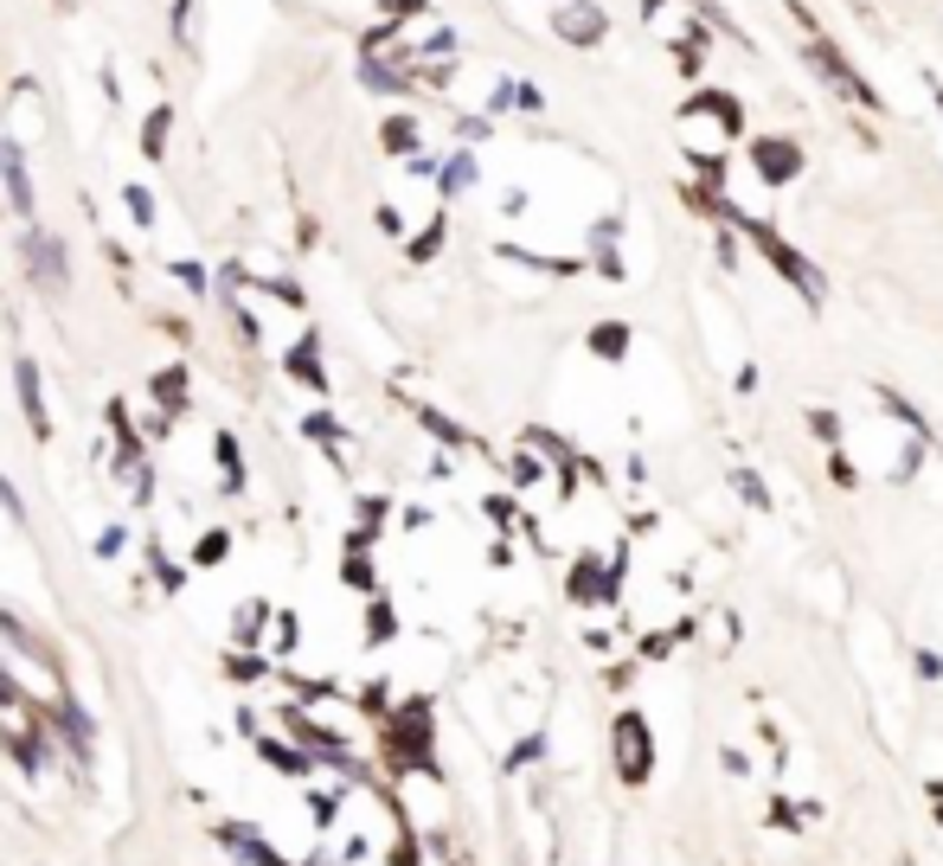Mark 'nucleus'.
I'll return each mask as SVG.
<instances>
[{
	"instance_id": "28",
	"label": "nucleus",
	"mask_w": 943,
	"mask_h": 866,
	"mask_svg": "<svg viewBox=\"0 0 943 866\" xmlns=\"http://www.w3.org/2000/svg\"><path fill=\"white\" fill-rule=\"evenodd\" d=\"M0 513H7L13 526H26V495H20V488H13L7 475H0Z\"/></svg>"
},
{
	"instance_id": "2",
	"label": "nucleus",
	"mask_w": 943,
	"mask_h": 866,
	"mask_svg": "<svg viewBox=\"0 0 943 866\" xmlns=\"http://www.w3.org/2000/svg\"><path fill=\"white\" fill-rule=\"evenodd\" d=\"M610 757H616V777H623V784H649L654 731H649L642 713H616V725H610Z\"/></svg>"
},
{
	"instance_id": "21",
	"label": "nucleus",
	"mask_w": 943,
	"mask_h": 866,
	"mask_svg": "<svg viewBox=\"0 0 943 866\" xmlns=\"http://www.w3.org/2000/svg\"><path fill=\"white\" fill-rule=\"evenodd\" d=\"M341 584H347V590H366V597H379V572H372V546H347V559H341Z\"/></svg>"
},
{
	"instance_id": "34",
	"label": "nucleus",
	"mask_w": 943,
	"mask_h": 866,
	"mask_svg": "<svg viewBox=\"0 0 943 866\" xmlns=\"http://www.w3.org/2000/svg\"><path fill=\"white\" fill-rule=\"evenodd\" d=\"M59 7H77V0H59Z\"/></svg>"
},
{
	"instance_id": "15",
	"label": "nucleus",
	"mask_w": 943,
	"mask_h": 866,
	"mask_svg": "<svg viewBox=\"0 0 943 866\" xmlns=\"http://www.w3.org/2000/svg\"><path fill=\"white\" fill-rule=\"evenodd\" d=\"M167 142H174V103H148L142 136H136V148H142V161H154V167H161V154H167Z\"/></svg>"
},
{
	"instance_id": "11",
	"label": "nucleus",
	"mask_w": 943,
	"mask_h": 866,
	"mask_svg": "<svg viewBox=\"0 0 943 866\" xmlns=\"http://www.w3.org/2000/svg\"><path fill=\"white\" fill-rule=\"evenodd\" d=\"M270 616H277V610H270L264 597H244V603L231 610V629H225V636H231V649H264V636H270Z\"/></svg>"
},
{
	"instance_id": "3",
	"label": "nucleus",
	"mask_w": 943,
	"mask_h": 866,
	"mask_svg": "<svg viewBox=\"0 0 943 866\" xmlns=\"http://www.w3.org/2000/svg\"><path fill=\"white\" fill-rule=\"evenodd\" d=\"M0 213H13L20 225H33V213H39L33 167H26V148H20L13 129H0Z\"/></svg>"
},
{
	"instance_id": "18",
	"label": "nucleus",
	"mask_w": 943,
	"mask_h": 866,
	"mask_svg": "<svg viewBox=\"0 0 943 866\" xmlns=\"http://www.w3.org/2000/svg\"><path fill=\"white\" fill-rule=\"evenodd\" d=\"M225 559H231V526H206L187 552V572H218Z\"/></svg>"
},
{
	"instance_id": "25",
	"label": "nucleus",
	"mask_w": 943,
	"mask_h": 866,
	"mask_svg": "<svg viewBox=\"0 0 943 866\" xmlns=\"http://www.w3.org/2000/svg\"><path fill=\"white\" fill-rule=\"evenodd\" d=\"M590 354H603V360H623V354H629V328H616V321L590 328Z\"/></svg>"
},
{
	"instance_id": "5",
	"label": "nucleus",
	"mask_w": 943,
	"mask_h": 866,
	"mask_svg": "<svg viewBox=\"0 0 943 866\" xmlns=\"http://www.w3.org/2000/svg\"><path fill=\"white\" fill-rule=\"evenodd\" d=\"M738 225H744V238H751V244H757V251H764V257H770V264H777V270H783L802 295H808V302H821V277H815V264H808V257H797V251H790L770 225H757V218H738Z\"/></svg>"
},
{
	"instance_id": "16",
	"label": "nucleus",
	"mask_w": 943,
	"mask_h": 866,
	"mask_svg": "<svg viewBox=\"0 0 943 866\" xmlns=\"http://www.w3.org/2000/svg\"><path fill=\"white\" fill-rule=\"evenodd\" d=\"M142 559H148V577L161 584V597H180V590H187V565H180L161 539H142Z\"/></svg>"
},
{
	"instance_id": "33",
	"label": "nucleus",
	"mask_w": 943,
	"mask_h": 866,
	"mask_svg": "<svg viewBox=\"0 0 943 866\" xmlns=\"http://www.w3.org/2000/svg\"><path fill=\"white\" fill-rule=\"evenodd\" d=\"M783 7H802V0H783Z\"/></svg>"
},
{
	"instance_id": "26",
	"label": "nucleus",
	"mask_w": 943,
	"mask_h": 866,
	"mask_svg": "<svg viewBox=\"0 0 943 866\" xmlns=\"http://www.w3.org/2000/svg\"><path fill=\"white\" fill-rule=\"evenodd\" d=\"M90 552H97V559H103V565H116V559H123V552H129V526H123V520H110V526H103V533H97V539H90Z\"/></svg>"
},
{
	"instance_id": "1",
	"label": "nucleus",
	"mask_w": 943,
	"mask_h": 866,
	"mask_svg": "<svg viewBox=\"0 0 943 866\" xmlns=\"http://www.w3.org/2000/svg\"><path fill=\"white\" fill-rule=\"evenodd\" d=\"M20 270H26V283L39 289L46 302H59L72 289V251H65V238L46 231V225H26L20 231Z\"/></svg>"
},
{
	"instance_id": "8",
	"label": "nucleus",
	"mask_w": 943,
	"mask_h": 866,
	"mask_svg": "<svg viewBox=\"0 0 943 866\" xmlns=\"http://www.w3.org/2000/svg\"><path fill=\"white\" fill-rule=\"evenodd\" d=\"M552 33H559L565 46H597V39L610 33V20L597 13V0H565V7L552 13Z\"/></svg>"
},
{
	"instance_id": "24",
	"label": "nucleus",
	"mask_w": 943,
	"mask_h": 866,
	"mask_svg": "<svg viewBox=\"0 0 943 866\" xmlns=\"http://www.w3.org/2000/svg\"><path fill=\"white\" fill-rule=\"evenodd\" d=\"M123 206H129V218H136L142 231H154V225H161V200L148 193L142 180H129V187H123Z\"/></svg>"
},
{
	"instance_id": "29",
	"label": "nucleus",
	"mask_w": 943,
	"mask_h": 866,
	"mask_svg": "<svg viewBox=\"0 0 943 866\" xmlns=\"http://www.w3.org/2000/svg\"><path fill=\"white\" fill-rule=\"evenodd\" d=\"M738 495H744V501L757 507V513H770V495H764V482H757L751 469H738Z\"/></svg>"
},
{
	"instance_id": "7",
	"label": "nucleus",
	"mask_w": 943,
	"mask_h": 866,
	"mask_svg": "<svg viewBox=\"0 0 943 866\" xmlns=\"http://www.w3.org/2000/svg\"><path fill=\"white\" fill-rule=\"evenodd\" d=\"M283 379H295L302 392H315V398H328V366H321V334L315 328H302L290 341V354H283Z\"/></svg>"
},
{
	"instance_id": "12",
	"label": "nucleus",
	"mask_w": 943,
	"mask_h": 866,
	"mask_svg": "<svg viewBox=\"0 0 943 866\" xmlns=\"http://www.w3.org/2000/svg\"><path fill=\"white\" fill-rule=\"evenodd\" d=\"M751 167L770 180V187H790L802 174V154H797V142H751Z\"/></svg>"
},
{
	"instance_id": "6",
	"label": "nucleus",
	"mask_w": 943,
	"mask_h": 866,
	"mask_svg": "<svg viewBox=\"0 0 943 866\" xmlns=\"http://www.w3.org/2000/svg\"><path fill=\"white\" fill-rule=\"evenodd\" d=\"M802 59H808L815 72L828 77V84H834V90H841L848 103H861V110H879V90H872V84H867L861 72H854V65H841V52H834L828 39H808V52H802Z\"/></svg>"
},
{
	"instance_id": "9",
	"label": "nucleus",
	"mask_w": 943,
	"mask_h": 866,
	"mask_svg": "<svg viewBox=\"0 0 943 866\" xmlns=\"http://www.w3.org/2000/svg\"><path fill=\"white\" fill-rule=\"evenodd\" d=\"M148 392H154V411H161L167 424L193 411V398H187V366H180V360H167V366H161V372L148 379Z\"/></svg>"
},
{
	"instance_id": "31",
	"label": "nucleus",
	"mask_w": 943,
	"mask_h": 866,
	"mask_svg": "<svg viewBox=\"0 0 943 866\" xmlns=\"http://www.w3.org/2000/svg\"><path fill=\"white\" fill-rule=\"evenodd\" d=\"M513 513H520V507H513L508 495H495V501H488V520H495V526H513Z\"/></svg>"
},
{
	"instance_id": "20",
	"label": "nucleus",
	"mask_w": 943,
	"mask_h": 866,
	"mask_svg": "<svg viewBox=\"0 0 943 866\" xmlns=\"http://www.w3.org/2000/svg\"><path fill=\"white\" fill-rule=\"evenodd\" d=\"M161 270H167V277H174V283L187 289V295H193V302H213V270H206V264H193V257H167V264H161Z\"/></svg>"
},
{
	"instance_id": "13",
	"label": "nucleus",
	"mask_w": 943,
	"mask_h": 866,
	"mask_svg": "<svg viewBox=\"0 0 943 866\" xmlns=\"http://www.w3.org/2000/svg\"><path fill=\"white\" fill-rule=\"evenodd\" d=\"M379 148H385V154H398V161L424 154V123H418V116H405V110H398V116H385V123H379Z\"/></svg>"
},
{
	"instance_id": "10",
	"label": "nucleus",
	"mask_w": 943,
	"mask_h": 866,
	"mask_svg": "<svg viewBox=\"0 0 943 866\" xmlns=\"http://www.w3.org/2000/svg\"><path fill=\"white\" fill-rule=\"evenodd\" d=\"M475 180H482V161H475V148H449V154L436 161V193H443V200H462Z\"/></svg>"
},
{
	"instance_id": "19",
	"label": "nucleus",
	"mask_w": 943,
	"mask_h": 866,
	"mask_svg": "<svg viewBox=\"0 0 943 866\" xmlns=\"http://www.w3.org/2000/svg\"><path fill=\"white\" fill-rule=\"evenodd\" d=\"M360 642H366V649H385V642H398V610H392L385 597H366V623H360Z\"/></svg>"
},
{
	"instance_id": "14",
	"label": "nucleus",
	"mask_w": 943,
	"mask_h": 866,
	"mask_svg": "<svg viewBox=\"0 0 943 866\" xmlns=\"http://www.w3.org/2000/svg\"><path fill=\"white\" fill-rule=\"evenodd\" d=\"M213 456H218V495H244V443H238V431H213Z\"/></svg>"
},
{
	"instance_id": "35",
	"label": "nucleus",
	"mask_w": 943,
	"mask_h": 866,
	"mask_svg": "<svg viewBox=\"0 0 943 866\" xmlns=\"http://www.w3.org/2000/svg\"><path fill=\"white\" fill-rule=\"evenodd\" d=\"M938 103H943V90H938Z\"/></svg>"
},
{
	"instance_id": "30",
	"label": "nucleus",
	"mask_w": 943,
	"mask_h": 866,
	"mask_svg": "<svg viewBox=\"0 0 943 866\" xmlns=\"http://www.w3.org/2000/svg\"><path fill=\"white\" fill-rule=\"evenodd\" d=\"M488 129H495L488 116H456V136H462V148H469V142H488Z\"/></svg>"
},
{
	"instance_id": "32",
	"label": "nucleus",
	"mask_w": 943,
	"mask_h": 866,
	"mask_svg": "<svg viewBox=\"0 0 943 866\" xmlns=\"http://www.w3.org/2000/svg\"><path fill=\"white\" fill-rule=\"evenodd\" d=\"M501 213H508V218L526 213V193H520V187H508V193H501Z\"/></svg>"
},
{
	"instance_id": "17",
	"label": "nucleus",
	"mask_w": 943,
	"mask_h": 866,
	"mask_svg": "<svg viewBox=\"0 0 943 866\" xmlns=\"http://www.w3.org/2000/svg\"><path fill=\"white\" fill-rule=\"evenodd\" d=\"M270 674H277V661H270L264 649H231L225 654V680H231V687H264Z\"/></svg>"
},
{
	"instance_id": "4",
	"label": "nucleus",
	"mask_w": 943,
	"mask_h": 866,
	"mask_svg": "<svg viewBox=\"0 0 943 866\" xmlns=\"http://www.w3.org/2000/svg\"><path fill=\"white\" fill-rule=\"evenodd\" d=\"M13 372V398H20V418H26V431L39 436V443H52V398H46V366L33 360V354H20V360L7 366Z\"/></svg>"
},
{
	"instance_id": "22",
	"label": "nucleus",
	"mask_w": 943,
	"mask_h": 866,
	"mask_svg": "<svg viewBox=\"0 0 943 866\" xmlns=\"http://www.w3.org/2000/svg\"><path fill=\"white\" fill-rule=\"evenodd\" d=\"M193 20H200V0H174V7H167V39H174L180 52L200 46V26H193Z\"/></svg>"
},
{
	"instance_id": "27",
	"label": "nucleus",
	"mask_w": 943,
	"mask_h": 866,
	"mask_svg": "<svg viewBox=\"0 0 943 866\" xmlns=\"http://www.w3.org/2000/svg\"><path fill=\"white\" fill-rule=\"evenodd\" d=\"M424 13H431V0H379L385 26H405V20H424Z\"/></svg>"
},
{
	"instance_id": "23",
	"label": "nucleus",
	"mask_w": 943,
	"mask_h": 866,
	"mask_svg": "<svg viewBox=\"0 0 943 866\" xmlns=\"http://www.w3.org/2000/svg\"><path fill=\"white\" fill-rule=\"evenodd\" d=\"M443 238H449V225H443V213H436L424 231H411V238H405V257H411V264H431L436 251H443Z\"/></svg>"
}]
</instances>
